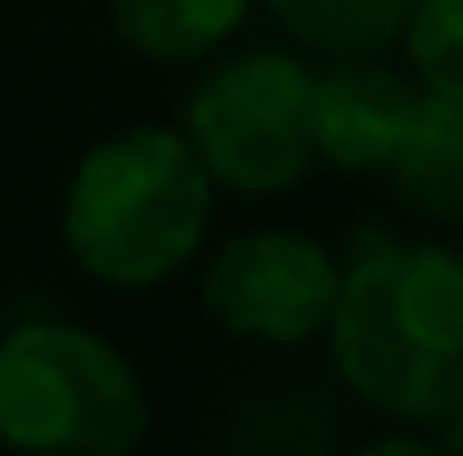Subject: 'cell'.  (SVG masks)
<instances>
[{
    "instance_id": "cell-2",
    "label": "cell",
    "mask_w": 463,
    "mask_h": 456,
    "mask_svg": "<svg viewBox=\"0 0 463 456\" xmlns=\"http://www.w3.org/2000/svg\"><path fill=\"white\" fill-rule=\"evenodd\" d=\"M213 213V175L169 126H132L100 138L70 175L63 237L70 256L107 288H151L175 275Z\"/></svg>"
},
{
    "instance_id": "cell-5",
    "label": "cell",
    "mask_w": 463,
    "mask_h": 456,
    "mask_svg": "<svg viewBox=\"0 0 463 456\" xmlns=\"http://www.w3.org/2000/svg\"><path fill=\"white\" fill-rule=\"evenodd\" d=\"M332 301H338V263L301 231H244L207 256L201 275V306L226 331L263 344H301L326 331Z\"/></svg>"
},
{
    "instance_id": "cell-8",
    "label": "cell",
    "mask_w": 463,
    "mask_h": 456,
    "mask_svg": "<svg viewBox=\"0 0 463 456\" xmlns=\"http://www.w3.org/2000/svg\"><path fill=\"white\" fill-rule=\"evenodd\" d=\"M107 6H113L119 38L138 57H156V63L207 57L250 13V0H107Z\"/></svg>"
},
{
    "instance_id": "cell-3",
    "label": "cell",
    "mask_w": 463,
    "mask_h": 456,
    "mask_svg": "<svg viewBox=\"0 0 463 456\" xmlns=\"http://www.w3.org/2000/svg\"><path fill=\"white\" fill-rule=\"evenodd\" d=\"M151 432L132 363L63 319H25L0 338V444L38 456H119Z\"/></svg>"
},
{
    "instance_id": "cell-7",
    "label": "cell",
    "mask_w": 463,
    "mask_h": 456,
    "mask_svg": "<svg viewBox=\"0 0 463 456\" xmlns=\"http://www.w3.org/2000/svg\"><path fill=\"white\" fill-rule=\"evenodd\" d=\"M388 175H394V194L413 213L463 226V94L420 88V100L407 113V132L388 156Z\"/></svg>"
},
{
    "instance_id": "cell-6",
    "label": "cell",
    "mask_w": 463,
    "mask_h": 456,
    "mask_svg": "<svg viewBox=\"0 0 463 456\" xmlns=\"http://www.w3.org/2000/svg\"><path fill=\"white\" fill-rule=\"evenodd\" d=\"M420 88L370 57H338L332 70L313 76V156H326L345 175L388 169V156L407 132Z\"/></svg>"
},
{
    "instance_id": "cell-4",
    "label": "cell",
    "mask_w": 463,
    "mask_h": 456,
    "mask_svg": "<svg viewBox=\"0 0 463 456\" xmlns=\"http://www.w3.org/2000/svg\"><path fill=\"white\" fill-rule=\"evenodd\" d=\"M182 138L238 194L295 188L313 163V70L288 51L226 57L188 94Z\"/></svg>"
},
{
    "instance_id": "cell-11",
    "label": "cell",
    "mask_w": 463,
    "mask_h": 456,
    "mask_svg": "<svg viewBox=\"0 0 463 456\" xmlns=\"http://www.w3.org/2000/svg\"><path fill=\"white\" fill-rule=\"evenodd\" d=\"M439 438H445L451 451H463V400L451 406V413H445V419H439Z\"/></svg>"
},
{
    "instance_id": "cell-1",
    "label": "cell",
    "mask_w": 463,
    "mask_h": 456,
    "mask_svg": "<svg viewBox=\"0 0 463 456\" xmlns=\"http://www.w3.org/2000/svg\"><path fill=\"white\" fill-rule=\"evenodd\" d=\"M326 331L338 376L364 406L439 432L463 400V250L351 231Z\"/></svg>"
},
{
    "instance_id": "cell-9",
    "label": "cell",
    "mask_w": 463,
    "mask_h": 456,
    "mask_svg": "<svg viewBox=\"0 0 463 456\" xmlns=\"http://www.w3.org/2000/svg\"><path fill=\"white\" fill-rule=\"evenodd\" d=\"M263 6L282 19V32H295L326 57H376L401 38L413 13V0H263Z\"/></svg>"
},
{
    "instance_id": "cell-10",
    "label": "cell",
    "mask_w": 463,
    "mask_h": 456,
    "mask_svg": "<svg viewBox=\"0 0 463 456\" xmlns=\"http://www.w3.org/2000/svg\"><path fill=\"white\" fill-rule=\"evenodd\" d=\"M401 32H407V63L420 88L463 94V0H413Z\"/></svg>"
}]
</instances>
